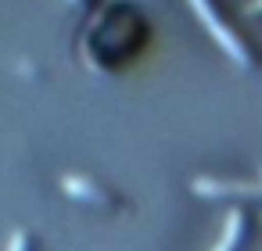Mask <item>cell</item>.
Segmentation results:
<instances>
[{"instance_id":"7a4b0ae2","label":"cell","mask_w":262,"mask_h":251,"mask_svg":"<svg viewBox=\"0 0 262 251\" xmlns=\"http://www.w3.org/2000/svg\"><path fill=\"white\" fill-rule=\"evenodd\" d=\"M194 194H258L262 183L255 179H212V176H194L190 179Z\"/></svg>"},{"instance_id":"52a82bcc","label":"cell","mask_w":262,"mask_h":251,"mask_svg":"<svg viewBox=\"0 0 262 251\" xmlns=\"http://www.w3.org/2000/svg\"><path fill=\"white\" fill-rule=\"evenodd\" d=\"M69 4H79V0H69Z\"/></svg>"},{"instance_id":"6da1fadb","label":"cell","mask_w":262,"mask_h":251,"mask_svg":"<svg viewBox=\"0 0 262 251\" xmlns=\"http://www.w3.org/2000/svg\"><path fill=\"white\" fill-rule=\"evenodd\" d=\"M190 8H194V15H198V18L208 26V33L219 40V47H223V51H226V54H230V58L241 65V69H248V65H251V54H248V47L237 40V33H233L230 26H223V22H219V15L212 11V4H208V0H190Z\"/></svg>"},{"instance_id":"8992f818","label":"cell","mask_w":262,"mask_h":251,"mask_svg":"<svg viewBox=\"0 0 262 251\" xmlns=\"http://www.w3.org/2000/svg\"><path fill=\"white\" fill-rule=\"evenodd\" d=\"M251 8H255V11H258V8H262V0H255V4H251Z\"/></svg>"},{"instance_id":"3957f363","label":"cell","mask_w":262,"mask_h":251,"mask_svg":"<svg viewBox=\"0 0 262 251\" xmlns=\"http://www.w3.org/2000/svg\"><path fill=\"white\" fill-rule=\"evenodd\" d=\"M61 187L69 190V194H76V197H90V201H104V194L90 183V179H83V176H61Z\"/></svg>"},{"instance_id":"5b68a950","label":"cell","mask_w":262,"mask_h":251,"mask_svg":"<svg viewBox=\"0 0 262 251\" xmlns=\"http://www.w3.org/2000/svg\"><path fill=\"white\" fill-rule=\"evenodd\" d=\"M8 251H26V233L18 230V233H11V247Z\"/></svg>"},{"instance_id":"277c9868","label":"cell","mask_w":262,"mask_h":251,"mask_svg":"<svg viewBox=\"0 0 262 251\" xmlns=\"http://www.w3.org/2000/svg\"><path fill=\"white\" fill-rule=\"evenodd\" d=\"M241 226H244L241 212H230V215H226V226H223V237H219V244H215L212 251H233V244H237V237H241Z\"/></svg>"}]
</instances>
